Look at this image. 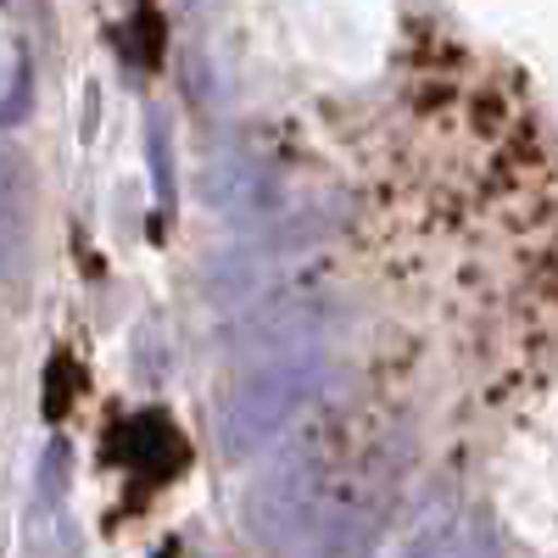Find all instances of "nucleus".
<instances>
[{
	"mask_svg": "<svg viewBox=\"0 0 558 558\" xmlns=\"http://www.w3.org/2000/svg\"><path fill=\"white\" fill-rule=\"evenodd\" d=\"M318 380V352L313 341H296V347H279L268 363H257L246 386L229 397V413H223V452L241 458V452H257L263 441H274L286 430V418L307 402Z\"/></svg>",
	"mask_w": 558,
	"mask_h": 558,
	"instance_id": "1",
	"label": "nucleus"
},
{
	"mask_svg": "<svg viewBox=\"0 0 558 558\" xmlns=\"http://www.w3.org/2000/svg\"><path fill=\"white\" fill-rule=\"evenodd\" d=\"M296 39L313 51V62L324 68H368L380 57V39L391 23L386 0H286Z\"/></svg>",
	"mask_w": 558,
	"mask_h": 558,
	"instance_id": "2",
	"label": "nucleus"
}]
</instances>
